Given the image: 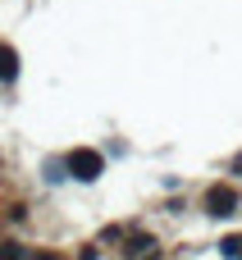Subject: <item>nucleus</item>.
Segmentation results:
<instances>
[{"mask_svg":"<svg viewBox=\"0 0 242 260\" xmlns=\"http://www.w3.org/2000/svg\"><path fill=\"white\" fill-rule=\"evenodd\" d=\"M206 206H210V215H233V206H238V201H233V192H220V187H215Z\"/></svg>","mask_w":242,"mask_h":260,"instance_id":"2","label":"nucleus"},{"mask_svg":"<svg viewBox=\"0 0 242 260\" xmlns=\"http://www.w3.org/2000/svg\"><path fill=\"white\" fill-rule=\"evenodd\" d=\"M0 247H5L0 260H23V247H18V242H0Z\"/></svg>","mask_w":242,"mask_h":260,"instance_id":"4","label":"nucleus"},{"mask_svg":"<svg viewBox=\"0 0 242 260\" xmlns=\"http://www.w3.org/2000/svg\"><path fill=\"white\" fill-rule=\"evenodd\" d=\"M0 78H5V82L18 78V55H14V46H0Z\"/></svg>","mask_w":242,"mask_h":260,"instance_id":"3","label":"nucleus"},{"mask_svg":"<svg viewBox=\"0 0 242 260\" xmlns=\"http://www.w3.org/2000/svg\"><path fill=\"white\" fill-rule=\"evenodd\" d=\"M69 169H73L82 183H92V178L101 174V155H96V151H73V155H69Z\"/></svg>","mask_w":242,"mask_h":260,"instance_id":"1","label":"nucleus"}]
</instances>
